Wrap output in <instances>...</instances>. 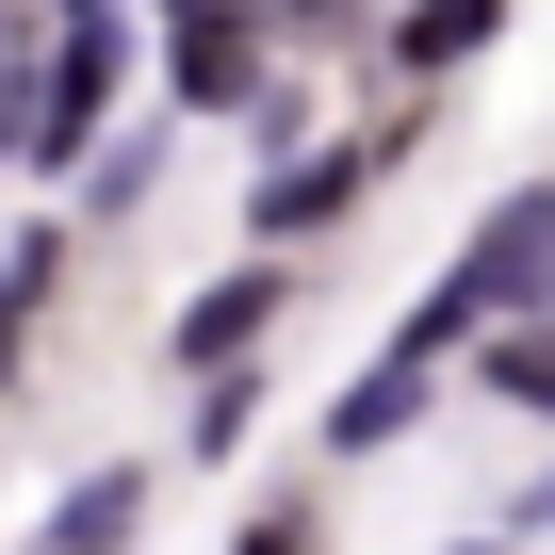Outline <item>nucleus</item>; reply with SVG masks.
<instances>
[{
  "label": "nucleus",
  "mask_w": 555,
  "mask_h": 555,
  "mask_svg": "<svg viewBox=\"0 0 555 555\" xmlns=\"http://www.w3.org/2000/svg\"><path fill=\"white\" fill-rule=\"evenodd\" d=\"M392 164V131H360V147H327V164H295V180H261L245 196V229L261 245H295V229H327V212H360V180Z\"/></svg>",
  "instance_id": "nucleus-5"
},
{
  "label": "nucleus",
  "mask_w": 555,
  "mask_h": 555,
  "mask_svg": "<svg viewBox=\"0 0 555 555\" xmlns=\"http://www.w3.org/2000/svg\"><path fill=\"white\" fill-rule=\"evenodd\" d=\"M34 295H50V229H17V245H0V376H17V327H34Z\"/></svg>",
  "instance_id": "nucleus-10"
},
{
  "label": "nucleus",
  "mask_w": 555,
  "mask_h": 555,
  "mask_svg": "<svg viewBox=\"0 0 555 555\" xmlns=\"http://www.w3.org/2000/svg\"><path fill=\"white\" fill-rule=\"evenodd\" d=\"M261 327H278V261H229V278H212V295H196V311L164 327V360H180V376L212 392V376H229V360H245Z\"/></svg>",
  "instance_id": "nucleus-4"
},
{
  "label": "nucleus",
  "mask_w": 555,
  "mask_h": 555,
  "mask_svg": "<svg viewBox=\"0 0 555 555\" xmlns=\"http://www.w3.org/2000/svg\"><path fill=\"white\" fill-rule=\"evenodd\" d=\"M115 82H131V17H66L50 34V82H34V164L50 180L82 164V131L115 115Z\"/></svg>",
  "instance_id": "nucleus-2"
},
{
  "label": "nucleus",
  "mask_w": 555,
  "mask_h": 555,
  "mask_svg": "<svg viewBox=\"0 0 555 555\" xmlns=\"http://www.w3.org/2000/svg\"><path fill=\"white\" fill-rule=\"evenodd\" d=\"M539 278H555V180H522V196L441 261V295L409 311V344H441V360H457V344H490V311H506V295H539ZM539 311H555V295H539Z\"/></svg>",
  "instance_id": "nucleus-1"
},
{
  "label": "nucleus",
  "mask_w": 555,
  "mask_h": 555,
  "mask_svg": "<svg viewBox=\"0 0 555 555\" xmlns=\"http://www.w3.org/2000/svg\"><path fill=\"white\" fill-rule=\"evenodd\" d=\"M180 99H196V115L261 99V34H245V0H212V17H180Z\"/></svg>",
  "instance_id": "nucleus-6"
},
{
  "label": "nucleus",
  "mask_w": 555,
  "mask_h": 555,
  "mask_svg": "<svg viewBox=\"0 0 555 555\" xmlns=\"http://www.w3.org/2000/svg\"><path fill=\"white\" fill-rule=\"evenodd\" d=\"M229 555H311V522H295V506H261V522H245Z\"/></svg>",
  "instance_id": "nucleus-11"
},
{
  "label": "nucleus",
  "mask_w": 555,
  "mask_h": 555,
  "mask_svg": "<svg viewBox=\"0 0 555 555\" xmlns=\"http://www.w3.org/2000/svg\"><path fill=\"white\" fill-rule=\"evenodd\" d=\"M522 539H555V474H539V490H522Z\"/></svg>",
  "instance_id": "nucleus-12"
},
{
  "label": "nucleus",
  "mask_w": 555,
  "mask_h": 555,
  "mask_svg": "<svg viewBox=\"0 0 555 555\" xmlns=\"http://www.w3.org/2000/svg\"><path fill=\"white\" fill-rule=\"evenodd\" d=\"M474 360H490V392H522V409H555V327H490Z\"/></svg>",
  "instance_id": "nucleus-9"
},
{
  "label": "nucleus",
  "mask_w": 555,
  "mask_h": 555,
  "mask_svg": "<svg viewBox=\"0 0 555 555\" xmlns=\"http://www.w3.org/2000/svg\"><path fill=\"white\" fill-rule=\"evenodd\" d=\"M82 17H115V0H82Z\"/></svg>",
  "instance_id": "nucleus-14"
},
{
  "label": "nucleus",
  "mask_w": 555,
  "mask_h": 555,
  "mask_svg": "<svg viewBox=\"0 0 555 555\" xmlns=\"http://www.w3.org/2000/svg\"><path fill=\"white\" fill-rule=\"evenodd\" d=\"M131 522H147V457H115V474H82V490L50 506V539H34V555H131Z\"/></svg>",
  "instance_id": "nucleus-7"
},
{
  "label": "nucleus",
  "mask_w": 555,
  "mask_h": 555,
  "mask_svg": "<svg viewBox=\"0 0 555 555\" xmlns=\"http://www.w3.org/2000/svg\"><path fill=\"white\" fill-rule=\"evenodd\" d=\"M474 555H522V539H474Z\"/></svg>",
  "instance_id": "nucleus-13"
},
{
  "label": "nucleus",
  "mask_w": 555,
  "mask_h": 555,
  "mask_svg": "<svg viewBox=\"0 0 555 555\" xmlns=\"http://www.w3.org/2000/svg\"><path fill=\"white\" fill-rule=\"evenodd\" d=\"M441 376H457V360H441V344H409V327H392V344H376V360H360V376H344V392H327V457H376V441H392V425H409V409H425V392H441Z\"/></svg>",
  "instance_id": "nucleus-3"
},
{
  "label": "nucleus",
  "mask_w": 555,
  "mask_h": 555,
  "mask_svg": "<svg viewBox=\"0 0 555 555\" xmlns=\"http://www.w3.org/2000/svg\"><path fill=\"white\" fill-rule=\"evenodd\" d=\"M490 34H506V0H409V17H392V66H425V82H441V66H474Z\"/></svg>",
  "instance_id": "nucleus-8"
}]
</instances>
